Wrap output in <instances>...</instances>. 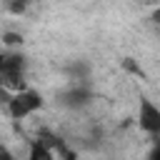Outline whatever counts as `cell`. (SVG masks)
Wrapping results in <instances>:
<instances>
[{
    "mask_svg": "<svg viewBox=\"0 0 160 160\" xmlns=\"http://www.w3.org/2000/svg\"><path fill=\"white\" fill-rule=\"evenodd\" d=\"M0 82L15 92L25 90V58L18 52L2 55V65H0Z\"/></svg>",
    "mask_w": 160,
    "mask_h": 160,
    "instance_id": "6da1fadb",
    "label": "cell"
},
{
    "mask_svg": "<svg viewBox=\"0 0 160 160\" xmlns=\"http://www.w3.org/2000/svg\"><path fill=\"white\" fill-rule=\"evenodd\" d=\"M42 108V98H40V92H35V90H20V92H15L10 100H8V110H10V115L15 118V120H20V118H28V115H32L35 110H40Z\"/></svg>",
    "mask_w": 160,
    "mask_h": 160,
    "instance_id": "7a4b0ae2",
    "label": "cell"
},
{
    "mask_svg": "<svg viewBox=\"0 0 160 160\" xmlns=\"http://www.w3.org/2000/svg\"><path fill=\"white\" fill-rule=\"evenodd\" d=\"M90 100H92V90H90L88 85H80V82H72L70 88H65V90L60 92V105L72 108V110L90 105Z\"/></svg>",
    "mask_w": 160,
    "mask_h": 160,
    "instance_id": "3957f363",
    "label": "cell"
},
{
    "mask_svg": "<svg viewBox=\"0 0 160 160\" xmlns=\"http://www.w3.org/2000/svg\"><path fill=\"white\" fill-rule=\"evenodd\" d=\"M140 128L150 135L160 132V110L150 100H140Z\"/></svg>",
    "mask_w": 160,
    "mask_h": 160,
    "instance_id": "277c9868",
    "label": "cell"
},
{
    "mask_svg": "<svg viewBox=\"0 0 160 160\" xmlns=\"http://www.w3.org/2000/svg\"><path fill=\"white\" fill-rule=\"evenodd\" d=\"M65 72H68V78H70L72 82L88 85V78H90V72H92V65H90L88 60H72V62L65 68Z\"/></svg>",
    "mask_w": 160,
    "mask_h": 160,
    "instance_id": "5b68a950",
    "label": "cell"
},
{
    "mask_svg": "<svg viewBox=\"0 0 160 160\" xmlns=\"http://www.w3.org/2000/svg\"><path fill=\"white\" fill-rule=\"evenodd\" d=\"M28 160H52V152L38 140V142H32V148H30V155H28Z\"/></svg>",
    "mask_w": 160,
    "mask_h": 160,
    "instance_id": "8992f818",
    "label": "cell"
},
{
    "mask_svg": "<svg viewBox=\"0 0 160 160\" xmlns=\"http://www.w3.org/2000/svg\"><path fill=\"white\" fill-rule=\"evenodd\" d=\"M2 40H5L8 45H20V42H22V35H20V32H5Z\"/></svg>",
    "mask_w": 160,
    "mask_h": 160,
    "instance_id": "52a82bcc",
    "label": "cell"
},
{
    "mask_svg": "<svg viewBox=\"0 0 160 160\" xmlns=\"http://www.w3.org/2000/svg\"><path fill=\"white\" fill-rule=\"evenodd\" d=\"M8 8H10V12H25V2H8Z\"/></svg>",
    "mask_w": 160,
    "mask_h": 160,
    "instance_id": "ba28073f",
    "label": "cell"
},
{
    "mask_svg": "<svg viewBox=\"0 0 160 160\" xmlns=\"http://www.w3.org/2000/svg\"><path fill=\"white\" fill-rule=\"evenodd\" d=\"M0 160H18V158H15L8 148H0Z\"/></svg>",
    "mask_w": 160,
    "mask_h": 160,
    "instance_id": "9c48e42d",
    "label": "cell"
},
{
    "mask_svg": "<svg viewBox=\"0 0 160 160\" xmlns=\"http://www.w3.org/2000/svg\"><path fill=\"white\" fill-rule=\"evenodd\" d=\"M148 160H160V145H152V150H150Z\"/></svg>",
    "mask_w": 160,
    "mask_h": 160,
    "instance_id": "30bf717a",
    "label": "cell"
},
{
    "mask_svg": "<svg viewBox=\"0 0 160 160\" xmlns=\"http://www.w3.org/2000/svg\"><path fill=\"white\" fill-rule=\"evenodd\" d=\"M0 65H2V55H0Z\"/></svg>",
    "mask_w": 160,
    "mask_h": 160,
    "instance_id": "8fae6325",
    "label": "cell"
},
{
    "mask_svg": "<svg viewBox=\"0 0 160 160\" xmlns=\"http://www.w3.org/2000/svg\"><path fill=\"white\" fill-rule=\"evenodd\" d=\"M70 160H72V158H70Z\"/></svg>",
    "mask_w": 160,
    "mask_h": 160,
    "instance_id": "7c38bea8",
    "label": "cell"
}]
</instances>
